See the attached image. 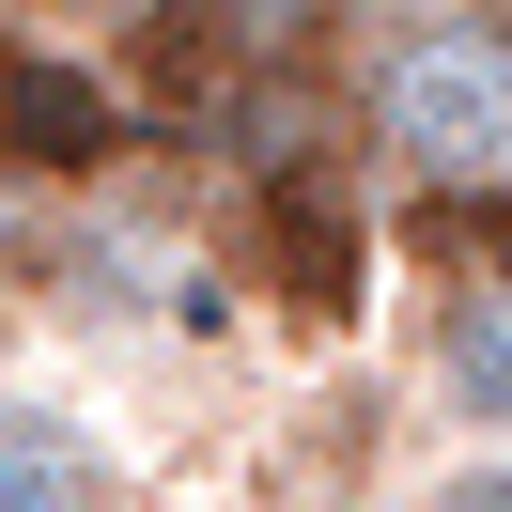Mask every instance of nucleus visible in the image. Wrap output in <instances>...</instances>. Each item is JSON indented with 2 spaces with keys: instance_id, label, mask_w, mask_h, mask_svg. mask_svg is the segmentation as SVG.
Wrapping results in <instances>:
<instances>
[{
  "instance_id": "nucleus-1",
  "label": "nucleus",
  "mask_w": 512,
  "mask_h": 512,
  "mask_svg": "<svg viewBox=\"0 0 512 512\" xmlns=\"http://www.w3.org/2000/svg\"><path fill=\"white\" fill-rule=\"evenodd\" d=\"M357 125L388 171H419L435 202L512 187V16L497 0H435V16H388L373 78H357Z\"/></svg>"
},
{
  "instance_id": "nucleus-2",
  "label": "nucleus",
  "mask_w": 512,
  "mask_h": 512,
  "mask_svg": "<svg viewBox=\"0 0 512 512\" xmlns=\"http://www.w3.org/2000/svg\"><path fill=\"white\" fill-rule=\"evenodd\" d=\"M0 171L16 187H94L125 171V78L63 32H0Z\"/></svg>"
},
{
  "instance_id": "nucleus-3",
  "label": "nucleus",
  "mask_w": 512,
  "mask_h": 512,
  "mask_svg": "<svg viewBox=\"0 0 512 512\" xmlns=\"http://www.w3.org/2000/svg\"><path fill=\"white\" fill-rule=\"evenodd\" d=\"M249 280L280 295L295 326H342V311H357V280H373V218H357V187H342L326 156H295V171L249 187Z\"/></svg>"
},
{
  "instance_id": "nucleus-4",
  "label": "nucleus",
  "mask_w": 512,
  "mask_h": 512,
  "mask_svg": "<svg viewBox=\"0 0 512 512\" xmlns=\"http://www.w3.org/2000/svg\"><path fill=\"white\" fill-rule=\"evenodd\" d=\"M419 373H435V404L466 419V435L512 450V280H450L435 342H419Z\"/></svg>"
},
{
  "instance_id": "nucleus-5",
  "label": "nucleus",
  "mask_w": 512,
  "mask_h": 512,
  "mask_svg": "<svg viewBox=\"0 0 512 512\" xmlns=\"http://www.w3.org/2000/svg\"><path fill=\"white\" fill-rule=\"evenodd\" d=\"M0 512H109V450L63 404H0Z\"/></svg>"
},
{
  "instance_id": "nucleus-6",
  "label": "nucleus",
  "mask_w": 512,
  "mask_h": 512,
  "mask_svg": "<svg viewBox=\"0 0 512 512\" xmlns=\"http://www.w3.org/2000/svg\"><path fill=\"white\" fill-rule=\"evenodd\" d=\"M419 512H512V450H497V435H481V450H450Z\"/></svg>"
},
{
  "instance_id": "nucleus-7",
  "label": "nucleus",
  "mask_w": 512,
  "mask_h": 512,
  "mask_svg": "<svg viewBox=\"0 0 512 512\" xmlns=\"http://www.w3.org/2000/svg\"><path fill=\"white\" fill-rule=\"evenodd\" d=\"M326 16H357V32H388V16H435V0H326Z\"/></svg>"
}]
</instances>
